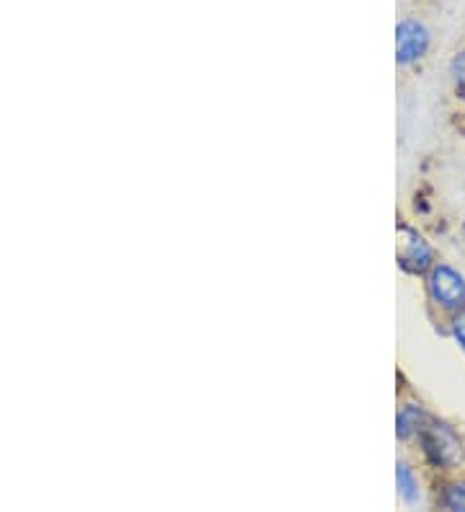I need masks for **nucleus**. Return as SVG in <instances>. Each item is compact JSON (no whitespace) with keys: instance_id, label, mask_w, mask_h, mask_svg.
Returning a JSON list of instances; mask_svg holds the SVG:
<instances>
[{"instance_id":"f257e3e1","label":"nucleus","mask_w":465,"mask_h":512,"mask_svg":"<svg viewBox=\"0 0 465 512\" xmlns=\"http://www.w3.org/2000/svg\"><path fill=\"white\" fill-rule=\"evenodd\" d=\"M419 443H422L424 458L432 463L434 469L455 471L463 466L465 440L453 425L440 422V419H429V425L419 435Z\"/></svg>"},{"instance_id":"f03ea898","label":"nucleus","mask_w":465,"mask_h":512,"mask_svg":"<svg viewBox=\"0 0 465 512\" xmlns=\"http://www.w3.org/2000/svg\"><path fill=\"white\" fill-rule=\"evenodd\" d=\"M427 293L434 306L453 316L465 308V277L450 264H434L427 275Z\"/></svg>"},{"instance_id":"7ed1b4c3","label":"nucleus","mask_w":465,"mask_h":512,"mask_svg":"<svg viewBox=\"0 0 465 512\" xmlns=\"http://www.w3.org/2000/svg\"><path fill=\"white\" fill-rule=\"evenodd\" d=\"M401 249H398V267L409 275H424L434 267V251L432 246L424 241L422 233H416L414 228L401 225Z\"/></svg>"},{"instance_id":"20e7f679","label":"nucleus","mask_w":465,"mask_h":512,"mask_svg":"<svg viewBox=\"0 0 465 512\" xmlns=\"http://www.w3.org/2000/svg\"><path fill=\"white\" fill-rule=\"evenodd\" d=\"M429 32L422 21L403 19L396 26V60L398 65H414L429 50Z\"/></svg>"},{"instance_id":"39448f33","label":"nucleus","mask_w":465,"mask_h":512,"mask_svg":"<svg viewBox=\"0 0 465 512\" xmlns=\"http://www.w3.org/2000/svg\"><path fill=\"white\" fill-rule=\"evenodd\" d=\"M429 414L424 412V406L419 404H406L398 409V417H396V435L398 440H411V438H419L422 435L424 427L429 425Z\"/></svg>"},{"instance_id":"423d86ee","label":"nucleus","mask_w":465,"mask_h":512,"mask_svg":"<svg viewBox=\"0 0 465 512\" xmlns=\"http://www.w3.org/2000/svg\"><path fill=\"white\" fill-rule=\"evenodd\" d=\"M396 484L398 494H401V500L406 505H416V502L422 500V484H419V476L414 474L409 463H398L396 466Z\"/></svg>"},{"instance_id":"0eeeda50","label":"nucleus","mask_w":465,"mask_h":512,"mask_svg":"<svg viewBox=\"0 0 465 512\" xmlns=\"http://www.w3.org/2000/svg\"><path fill=\"white\" fill-rule=\"evenodd\" d=\"M437 505L450 512H465V479L447 481L437 494Z\"/></svg>"},{"instance_id":"6e6552de","label":"nucleus","mask_w":465,"mask_h":512,"mask_svg":"<svg viewBox=\"0 0 465 512\" xmlns=\"http://www.w3.org/2000/svg\"><path fill=\"white\" fill-rule=\"evenodd\" d=\"M450 81H453L458 99H465V50H460L458 55L450 60Z\"/></svg>"},{"instance_id":"1a4fd4ad","label":"nucleus","mask_w":465,"mask_h":512,"mask_svg":"<svg viewBox=\"0 0 465 512\" xmlns=\"http://www.w3.org/2000/svg\"><path fill=\"white\" fill-rule=\"evenodd\" d=\"M450 331H453L455 342L460 344V350L465 352V308H463V311L453 313V321H450Z\"/></svg>"},{"instance_id":"9d476101","label":"nucleus","mask_w":465,"mask_h":512,"mask_svg":"<svg viewBox=\"0 0 465 512\" xmlns=\"http://www.w3.org/2000/svg\"><path fill=\"white\" fill-rule=\"evenodd\" d=\"M463 233H465V220H463Z\"/></svg>"},{"instance_id":"9b49d317","label":"nucleus","mask_w":465,"mask_h":512,"mask_svg":"<svg viewBox=\"0 0 465 512\" xmlns=\"http://www.w3.org/2000/svg\"><path fill=\"white\" fill-rule=\"evenodd\" d=\"M463 132H465V119H463Z\"/></svg>"}]
</instances>
